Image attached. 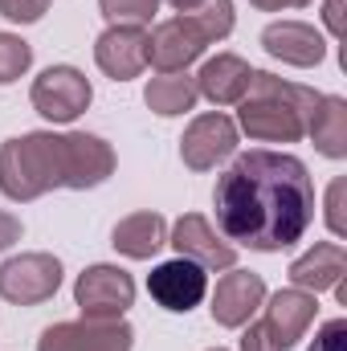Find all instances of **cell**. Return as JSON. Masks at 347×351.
Returning a JSON list of instances; mask_svg holds the SVG:
<instances>
[{
	"label": "cell",
	"mask_w": 347,
	"mask_h": 351,
	"mask_svg": "<svg viewBox=\"0 0 347 351\" xmlns=\"http://www.w3.org/2000/svg\"><path fill=\"white\" fill-rule=\"evenodd\" d=\"M217 225L229 245L258 254H278L302 241L315 221V180L307 164L290 152H246L213 188Z\"/></svg>",
	"instance_id": "obj_1"
},
{
	"label": "cell",
	"mask_w": 347,
	"mask_h": 351,
	"mask_svg": "<svg viewBox=\"0 0 347 351\" xmlns=\"http://www.w3.org/2000/svg\"><path fill=\"white\" fill-rule=\"evenodd\" d=\"M115 172V147L86 131H29L0 147V192L16 204L37 200L53 188L86 192Z\"/></svg>",
	"instance_id": "obj_2"
},
{
	"label": "cell",
	"mask_w": 347,
	"mask_h": 351,
	"mask_svg": "<svg viewBox=\"0 0 347 351\" xmlns=\"http://www.w3.org/2000/svg\"><path fill=\"white\" fill-rule=\"evenodd\" d=\"M315 102H319V90L286 82V78L265 74V70H254L246 98L237 102L241 106L237 123L258 143H298L307 135Z\"/></svg>",
	"instance_id": "obj_3"
},
{
	"label": "cell",
	"mask_w": 347,
	"mask_h": 351,
	"mask_svg": "<svg viewBox=\"0 0 347 351\" xmlns=\"http://www.w3.org/2000/svg\"><path fill=\"white\" fill-rule=\"evenodd\" d=\"M29 98H33V110L41 119H49V123H74L78 114H86L94 90H90V78L78 66H49V70H41L33 78Z\"/></svg>",
	"instance_id": "obj_4"
},
{
	"label": "cell",
	"mask_w": 347,
	"mask_h": 351,
	"mask_svg": "<svg viewBox=\"0 0 347 351\" xmlns=\"http://www.w3.org/2000/svg\"><path fill=\"white\" fill-rule=\"evenodd\" d=\"M74 302L82 319H123L135 302V278L119 265H86L74 282Z\"/></svg>",
	"instance_id": "obj_5"
},
{
	"label": "cell",
	"mask_w": 347,
	"mask_h": 351,
	"mask_svg": "<svg viewBox=\"0 0 347 351\" xmlns=\"http://www.w3.org/2000/svg\"><path fill=\"white\" fill-rule=\"evenodd\" d=\"M135 331L127 319H74L41 331L37 351H131Z\"/></svg>",
	"instance_id": "obj_6"
},
{
	"label": "cell",
	"mask_w": 347,
	"mask_h": 351,
	"mask_svg": "<svg viewBox=\"0 0 347 351\" xmlns=\"http://www.w3.org/2000/svg\"><path fill=\"white\" fill-rule=\"evenodd\" d=\"M62 286V262L53 254H21L0 265V298L12 306H37Z\"/></svg>",
	"instance_id": "obj_7"
},
{
	"label": "cell",
	"mask_w": 347,
	"mask_h": 351,
	"mask_svg": "<svg viewBox=\"0 0 347 351\" xmlns=\"http://www.w3.org/2000/svg\"><path fill=\"white\" fill-rule=\"evenodd\" d=\"M233 152H237V123L225 110H208V114L192 119L188 131L180 135V160L192 172H213Z\"/></svg>",
	"instance_id": "obj_8"
},
{
	"label": "cell",
	"mask_w": 347,
	"mask_h": 351,
	"mask_svg": "<svg viewBox=\"0 0 347 351\" xmlns=\"http://www.w3.org/2000/svg\"><path fill=\"white\" fill-rule=\"evenodd\" d=\"M204 33L196 29V21L188 12H180L172 21H160L152 33H147V62L160 70V74H180L188 70L200 53H204Z\"/></svg>",
	"instance_id": "obj_9"
},
{
	"label": "cell",
	"mask_w": 347,
	"mask_h": 351,
	"mask_svg": "<svg viewBox=\"0 0 347 351\" xmlns=\"http://www.w3.org/2000/svg\"><path fill=\"white\" fill-rule=\"evenodd\" d=\"M147 294L172 311V315H188L192 306H200V298L208 294V269H200L188 258H172V262H160L147 274Z\"/></svg>",
	"instance_id": "obj_10"
},
{
	"label": "cell",
	"mask_w": 347,
	"mask_h": 351,
	"mask_svg": "<svg viewBox=\"0 0 347 351\" xmlns=\"http://www.w3.org/2000/svg\"><path fill=\"white\" fill-rule=\"evenodd\" d=\"M168 245H176L180 258L196 262L200 269H233V262H237V245H229L213 229V221L200 213H184L176 221L172 233H168Z\"/></svg>",
	"instance_id": "obj_11"
},
{
	"label": "cell",
	"mask_w": 347,
	"mask_h": 351,
	"mask_svg": "<svg viewBox=\"0 0 347 351\" xmlns=\"http://www.w3.org/2000/svg\"><path fill=\"white\" fill-rule=\"evenodd\" d=\"M94 62L106 78L131 82L147 66V29L143 25H110L94 41Z\"/></svg>",
	"instance_id": "obj_12"
},
{
	"label": "cell",
	"mask_w": 347,
	"mask_h": 351,
	"mask_svg": "<svg viewBox=\"0 0 347 351\" xmlns=\"http://www.w3.org/2000/svg\"><path fill=\"white\" fill-rule=\"evenodd\" d=\"M261 45L270 58L286 62V66H298V70H311L327 58V41L315 25L307 21H274L261 29Z\"/></svg>",
	"instance_id": "obj_13"
},
{
	"label": "cell",
	"mask_w": 347,
	"mask_h": 351,
	"mask_svg": "<svg viewBox=\"0 0 347 351\" xmlns=\"http://www.w3.org/2000/svg\"><path fill=\"white\" fill-rule=\"evenodd\" d=\"M261 302H265L261 274H254V269H233V274H225L217 282L208 311H213V323L217 327H246Z\"/></svg>",
	"instance_id": "obj_14"
},
{
	"label": "cell",
	"mask_w": 347,
	"mask_h": 351,
	"mask_svg": "<svg viewBox=\"0 0 347 351\" xmlns=\"http://www.w3.org/2000/svg\"><path fill=\"white\" fill-rule=\"evenodd\" d=\"M315 315H319V302H315V294H307V290H298V286H290V290H278L274 298H270V306H265V331L274 335V343L282 351H290L302 335H307V327L315 323Z\"/></svg>",
	"instance_id": "obj_15"
},
{
	"label": "cell",
	"mask_w": 347,
	"mask_h": 351,
	"mask_svg": "<svg viewBox=\"0 0 347 351\" xmlns=\"http://www.w3.org/2000/svg\"><path fill=\"white\" fill-rule=\"evenodd\" d=\"M250 74H254V70H250L246 58H237V53H217V58H208V62L200 66V74H196V94L208 98L213 106H233V102L246 98Z\"/></svg>",
	"instance_id": "obj_16"
},
{
	"label": "cell",
	"mask_w": 347,
	"mask_h": 351,
	"mask_svg": "<svg viewBox=\"0 0 347 351\" xmlns=\"http://www.w3.org/2000/svg\"><path fill=\"white\" fill-rule=\"evenodd\" d=\"M290 282L307 294H319V290H335V282H344L347 274V254L339 241H319L315 250H307L302 258L290 262Z\"/></svg>",
	"instance_id": "obj_17"
},
{
	"label": "cell",
	"mask_w": 347,
	"mask_h": 351,
	"mask_svg": "<svg viewBox=\"0 0 347 351\" xmlns=\"http://www.w3.org/2000/svg\"><path fill=\"white\" fill-rule=\"evenodd\" d=\"M110 245L123 258H131V262H147V258H156L168 245V221L160 213H152V208L147 213H131V217H123L115 225Z\"/></svg>",
	"instance_id": "obj_18"
},
{
	"label": "cell",
	"mask_w": 347,
	"mask_h": 351,
	"mask_svg": "<svg viewBox=\"0 0 347 351\" xmlns=\"http://www.w3.org/2000/svg\"><path fill=\"white\" fill-rule=\"evenodd\" d=\"M307 135L315 139L319 156H327V160L347 156V102L339 94H319L311 123H307Z\"/></svg>",
	"instance_id": "obj_19"
},
{
	"label": "cell",
	"mask_w": 347,
	"mask_h": 351,
	"mask_svg": "<svg viewBox=\"0 0 347 351\" xmlns=\"http://www.w3.org/2000/svg\"><path fill=\"white\" fill-rule=\"evenodd\" d=\"M196 78H188L184 70L180 74H156L147 86H143V102L160 114V119H176L184 110L196 106Z\"/></svg>",
	"instance_id": "obj_20"
},
{
	"label": "cell",
	"mask_w": 347,
	"mask_h": 351,
	"mask_svg": "<svg viewBox=\"0 0 347 351\" xmlns=\"http://www.w3.org/2000/svg\"><path fill=\"white\" fill-rule=\"evenodd\" d=\"M196 21V29L204 33V41H225L233 33V0H204L196 12H188Z\"/></svg>",
	"instance_id": "obj_21"
},
{
	"label": "cell",
	"mask_w": 347,
	"mask_h": 351,
	"mask_svg": "<svg viewBox=\"0 0 347 351\" xmlns=\"http://www.w3.org/2000/svg\"><path fill=\"white\" fill-rule=\"evenodd\" d=\"M33 66V45L16 33H0V86L16 82Z\"/></svg>",
	"instance_id": "obj_22"
},
{
	"label": "cell",
	"mask_w": 347,
	"mask_h": 351,
	"mask_svg": "<svg viewBox=\"0 0 347 351\" xmlns=\"http://www.w3.org/2000/svg\"><path fill=\"white\" fill-rule=\"evenodd\" d=\"M110 25H147L160 12V0H98Z\"/></svg>",
	"instance_id": "obj_23"
},
{
	"label": "cell",
	"mask_w": 347,
	"mask_h": 351,
	"mask_svg": "<svg viewBox=\"0 0 347 351\" xmlns=\"http://www.w3.org/2000/svg\"><path fill=\"white\" fill-rule=\"evenodd\" d=\"M49 12V0H0V16L12 25H33Z\"/></svg>",
	"instance_id": "obj_24"
},
{
	"label": "cell",
	"mask_w": 347,
	"mask_h": 351,
	"mask_svg": "<svg viewBox=\"0 0 347 351\" xmlns=\"http://www.w3.org/2000/svg\"><path fill=\"white\" fill-rule=\"evenodd\" d=\"M344 343H347V323L344 319H331V323L319 327L315 343H311L307 351H344Z\"/></svg>",
	"instance_id": "obj_25"
},
{
	"label": "cell",
	"mask_w": 347,
	"mask_h": 351,
	"mask_svg": "<svg viewBox=\"0 0 347 351\" xmlns=\"http://www.w3.org/2000/svg\"><path fill=\"white\" fill-rule=\"evenodd\" d=\"M344 180H335L331 188H327V225H331V233L335 237H344L347 233V221H344Z\"/></svg>",
	"instance_id": "obj_26"
},
{
	"label": "cell",
	"mask_w": 347,
	"mask_h": 351,
	"mask_svg": "<svg viewBox=\"0 0 347 351\" xmlns=\"http://www.w3.org/2000/svg\"><path fill=\"white\" fill-rule=\"evenodd\" d=\"M241 351H282L274 343V335L265 331V323H250L246 335H241Z\"/></svg>",
	"instance_id": "obj_27"
},
{
	"label": "cell",
	"mask_w": 347,
	"mask_h": 351,
	"mask_svg": "<svg viewBox=\"0 0 347 351\" xmlns=\"http://www.w3.org/2000/svg\"><path fill=\"white\" fill-rule=\"evenodd\" d=\"M16 241H21V221H16L12 213H4V208H0V254H4V250H12Z\"/></svg>",
	"instance_id": "obj_28"
},
{
	"label": "cell",
	"mask_w": 347,
	"mask_h": 351,
	"mask_svg": "<svg viewBox=\"0 0 347 351\" xmlns=\"http://www.w3.org/2000/svg\"><path fill=\"white\" fill-rule=\"evenodd\" d=\"M344 4L347 0H327V8H323V21H327L335 41H344Z\"/></svg>",
	"instance_id": "obj_29"
},
{
	"label": "cell",
	"mask_w": 347,
	"mask_h": 351,
	"mask_svg": "<svg viewBox=\"0 0 347 351\" xmlns=\"http://www.w3.org/2000/svg\"><path fill=\"white\" fill-rule=\"evenodd\" d=\"M250 4L261 12H282V8H307L311 0H250Z\"/></svg>",
	"instance_id": "obj_30"
},
{
	"label": "cell",
	"mask_w": 347,
	"mask_h": 351,
	"mask_svg": "<svg viewBox=\"0 0 347 351\" xmlns=\"http://www.w3.org/2000/svg\"><path fill=\"white\" fill-rule=\"evenodd\" d=\"M168 4H172L176 12H196V8H200L204 0H168Z\"/></svg>",
	"instance_id": "obj_31"
},
{
	"label": "cell",
	"mask_w": 347,
	"mask_h": 351,
	"mask_svg": "<svg viewBox=\"0 0 347 351\" xmlns=\"http://www.w3.org/2000/svg\"><path fill=\"white\" fill-rule=\"evenodd\" d=\"M208 351H225V348H208Z\"/></svg>",
	"instance_id": "obj_32"
}]
</instances>
